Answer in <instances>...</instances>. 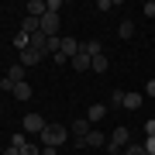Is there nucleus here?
<instances>
[{
	"label": "nucleus",
	"mask_w": 155,
	"mask_h": 155,
	"mask_svg": "<svg viewBox=\"0 0 155 155\" xmlns=\"http://www.w3.org/2000/svg\"><path fill=\"white\" fill-rule=\"evenodd\" d=\"M41 59H45V55H38V52H35V48H28V52H21V66H24V69H28V66H38Z\"/></svg>",
	"instance_id": "nucleus-10"
},
{
	"label": "nucleus",
	"mask_w": 155,
	"mask_h": 155,
	"mask_svg": "<svg viewBox=\"0 0 155 155\" xmlns=\"http://www.w3.org/2000/svg\"><path fill=\"white\" fill-rule=\"evenodd\" d=\"M24 11H28V17H38V21H41V17H45V11H48V7H45L41 0H28V7H24Z\"/></svg>",
	"instance_id": "nucleus-8"
},
{
	"label": "nucleus",
	"mask_w": 155,
	"mask_h": 155,
	"mask_svg": "<svg viewBox=\"0 0 155 155\" xmlns=\"http://www.w3.org/2000/svg\"><path fill=\"white\" fill-rule=\"evenodd\" d=\"M145 97H152V100H155V79H148V83H145Z\"/></svg>",
	"instance_id": "nucleus-28"
},
{
	"label": "nucleus",
	"mask_w": 155,
	"mask_h": 155,
	"mask_svg": "<svg viewBox=\"0 0 155 155\" xmlns=\"http://www.w3.org/2000/svg\"><path fill=\"white\" fill-rule=\"evenodd\" d=\"M141 145H145V152H148V155H155V134H152V138H145Z\"/></svg>",
	"instance_id": "nucleus-26"
},
{
	"label": "nucleus",
	"mask_w": 155,
	"mask_h": 155,
	"mask_svg": "<svg viewBox=\"0 0 155 155\" xmlns=\"http://www.w3.org/2000/svg\"><path fill=\"white\" fill-rule=\"evenodd\" d=\"M110 155H124V152H110Z\"/></svg>",
	"instance_id": "nucleus-31"
},
{
	"label": "nucleus",
	"mask_w": 155,
	"mask_h": 155,
	"mask_svg": "<svg viewBox=\"0 0 155 155\" xmlns=\"http://www.w3.org/2000/svg\"><path fill=\"white\" fill-rule=\"evenodd\" d=\"M117 31H121V38H131V35H134V24H131V21H121Z\"/></svg>",
	"instance_id": "nucleus-19"
},
{
	"label": "nucleus",
	"mask_w": 155,
	"mask_h": 155,
	"mask_svg": "<svg viewBox=\"0 0 155 155\" xmlns=\"http://www.w3.org/2000/svg\"><path fill=\"white\" fill-rule=\"evenodd\" d=\"M45 7H48V14H59V11H62V0H48Z\"/></svg>",
	"instance_id": "nucleus-24"
},
{
	"label": "nucleus",
	"mask_w": 155,
	"mask_h": 155,
	"mask_svg": "<svg viewBox=\"0 0 155 155\" xmlns=\"http://www.w3.org/2000/svg\"><path fill=\"white\" fill-rule=\"evenodd\" d=\"M141 14H145V17H155V0H148V4L141 7Z\"/></svg>",
	"instance_id": "nucleus-25"
},
{
	"label": "nucleus",
	"mask_w": 155,
	"mask_h": 155,
	"mask_svg": "<svg viewBox=\"0 0 155 155\" xmlns=\"http://www.w3.org/2000/svg\"><path fill=\"white\" fill-rule=\"evenodd\" d=\"M127 145H131V131L121 124V127H114V134H110V141H107V152H124Z\"/></svg>",
	"instance_id": "nucleus-2"
},
{
	"label": "nucleus",
	"mask_w": 155,
	"mask_h": 155,
	"mask_svg": "<svg viewBox=\"0 0 155 155\" xmlns=\"http://www.w3.org/2000/svg\"><path fill=\"white\" fill-rule=\"evenodd\" d=\"M21 155H41V145H31V141H28V145L21 148Z\"/></svg>",
	"instance_id": "nucleus-22"
},
{
	"label": "nucleus",
	"mask_w": 155,
	"mask_h": 155,
	"mask_svg": "<svg viewBox=\"0 0 155 155\" xmlns=\"http://www.w3.org/2000/svg\"><path fill=\"white\" fill-rule=\"evenodd\" d=\"M0 110H4V104H0Z\"/></svg>",
	"instance_id": "nucleus-32"
},
{
	"label": "nucleus",
	"mask_w": 155,
	"mask_h": 155,
	"mask_svg": "<svg viewBox=\"0 0 155 155\" xmlns=\"http://www.w3.org/2000/svg\"><path fill=\"white\" fill-rule=\"evenodd\" d=\"M59 14H48L45 11V17H41V35H48V38H59Z\"/></svg>",
	"instance_id": "nucleus-4"
},
{
	"label": "nucleus",
	"mask_w": 155,
	"mask_h": 155,
	"mask_svg": "<svg viewBox=\"0 0 155 155\" xmlns=\"http://www.w3.org/2000/svg\"><path fill=\"white\" fill-rule=\"evenodd\" d=\"M41 155H59V148H48V145H41Z\"/></svg>",
	"instance_id": "nucleus-29"
},
{
	"label": "nucleus",
	"mask_w": 155,
	"mask_h": 155,
	"mask_svg": "<svg viewBox=\"0 0 155 155\" xmlns=\"http://www.w3.org/2000/svg\"><path fill=\"white\" fill-rule=\"evenodd\" d=\"M21 31H24V35H38V31H41V21H38V17H28V14H24Z\"/></svg>",
	"instance_id": "nucleus-7"
},
{
	"label": "nucleus",
	"mask_w": 155,
	"mask_h": 155,
	"mask_svg": "<svg viewBox=\"0 0 155 155\" xmlns=\"http://www.w3.org/2000/svg\"><path fill=\"white\" fill-rule=\"evenodd\" d=\"M104 117H107V104H93L86 110V121H104Z\"/></svg>",
	"instance_id": "nucleus-12"
},
{
	"label": "nucleus",
	"mask_w": 155,
	"mask_h": 155,
	"mask_svg": "<svg viewBox=\"0 0 155 155\" xmlns=\"http://www.w3.org/2000/svg\"><path fill=\"white\" fill-rule=\"evenodd\" d=\"M90 62H93V59H90V55H83V52H79V55L72 59V69H76V72H86V69H90Z\"/></svg>",
	"instance_id": "nucleus-16"
},
{
	"label": "nucleus",
	"mask_w": 155,
	"mask_h": 155,
	"mask_svg": "<svg viewBox=\"0 0 155 155\" xmlns=\"http://www.w3.org/2000/svg\"><path fill=\"white\" fill-rule=\"evenodd\" d=\"M90 69H93V72H100V76H104V72L110 69V62H107V55H97L93 62H90Z\"/></svg>",
	"instance_id": "nucleus-14"
},
{
	"label": "nucleus",
	"mask_w": 155,
	"mask_h": 155,
	"mask_svg": "<svg viewBox=\"0 0 155 155\" xmlns=\"http://www.w3.org/2000/svg\"><path fill=\"white\" fill-rule=\"evenodd\" d=\"M14 97H17V100H31V83H28V79L14 86Z\"/></svg>",
	"instance_id": "nucleus-15"
},
{
	"label": "nucleus",
	"mask_w": 155,
	"mask_h": 155,
	"mask_svg": "<svg viewBox=\"0 0 155 155\" xmlns=\"http://www.w3.org/2000/svg\"><path fill=\"white\" fill-rule=\"evenodd\" d=\"M107 141H110V138H104L100 131H90L86 134V145H90V148H107Z\"/></svg>",
	"instance_id": "nucleus-9"
},
{
	"label": "nucleus",
	"mask_w": 155,
	"mask_h": 155,
	"mask_svg": "<svg viewBox=\"0 0 155 155\" xmlns=\"http://www.w3.org/2000/svg\"><path fill=\"white\" fill-rule=\"evenodd\" d=\"M124 155H148V152H145V145H127Z\"/></svg>",
	"instance_id": "nucleus-21"
},
{
	"label": "nucleus",
	"mask_w": 155,
	"mask_h": 155,
	"mask_svg": "<svg viewBox=\"0 0 155 155\" xmlns=\"http://www.w3.org/2000/svg\"><path fill=\"white\" fill-rule=\"evenodd\" d=\"M152 134H155V117H152V121H145V138H152Z\"/></svg>",
	"instance_id": "nucleus-27"
},
{
	"label": "nucleus",
	"mask_w": 155,
	"mask_h": 155,
	"mask_svg": "<svg viewBox=\"0 0 155 155\" xmlns=\"http://www.w3.org/2000/svg\"><path fill=\"white\" fill-rule=\"evenodd\" d=\"M7 79H14V86L24 83V66H11V69H7Z\"/></svg>",
	"instance_id": "nucleus-17"
},
{
	"label": "nucleus",
	"mask_w": 155,
	"mask_h": 155,
	"mask_svg": "<svg viewBox=\"0 0 155 155\" xmlns=\"http://www.w3.org/2000/svg\"><path fill=\"white\" fill-rule=\"evenodd\" d=\"M21 121H24V134H41L45 131V117L41 114H24Z\"/></svg>",
	"instance_id": "nucleus-3"
},
{
	"label": "nucleus",
	"mask_w": 155,
	"mask_h": 155,
	"mask_svg": "<svg viewBox=\"0 0 155 155\" xmlns=\"http://www.w3.org/2000/svg\"><path fill=\"white\" fill-rule=\"evenodd\" d=\"M4 155H21V148H14V145H11V148H7Z\"/></svg>",
	"instance_id": "nucleus-30"
},
{
	"label": "nucleus",
	"mask_w": 155,
	"mask_h": 155,
	"mask_svg": "<svg viewBox=\"0 0 155 155\" xmlns=\"http://www.w3.org/2000/svg\"><path fill=\"white\" fill-rule=\"evenodd\" d=\"M31 48L38 52V55H48V35H41V31L31 35Z\"/></svg>",
	"instance_id": "nucleus-5"
},
{
	"label": "nucleus",
	"mask_w": 155,
	"mask_h": 155,
	"mask_svg": "<svg viewBox=\"0 0 155 155\" xmlns=\"http://www.w3.org/2000/svg\"><path fill=\"white\" fill-rule=\"evenodd\" d=\"M11 145H14V148H24V145H28V134H24V131H17L14 138H11Z\"/></svg>",
	"instance_id": "nucleus-18"
},
{
	"label": "nucleus",
	"mask_w": 155,
	"mask_h": 155,
	"mask_svg": "<svg viewBox=\"0 0 155 155\" xmlns=\"http://www.w3.org/2000/svg\"><path fill=\"white\" fill-rule=\"evenodd\" d=\"M66 138H69V127L66 124H45V131H41V145H48V148L66 145Z\"/></svg>",
	"instance_id": "nucleus-1"
},
{
	"label": "nucleus",
	"mask_w": 155,
	"mask_h": 155,
	"mask_svg": "<svg viewBox=\"0 0 155 155\" xmlns=\"http://www.w3.org/2000/svg\"><path fill=\"white\" fill-rule=\"evenodd\" d=\"M141 104H145V93H124V107L127 110H138Z\"/></svg>",
	"instance_id": "nucleus-11"
},
{
	"label": "nucleus",
	"mask_w": 155,
	"mask_h": 155,
	"mask_svg": "<svg viewBox=\"0 0 155 155\" xmlns=\"http://www.w3.org/2000/svg\"><path fill=\"white\" fill-rule=\"evenodd\" d=\"M83 55H90V59L104 55V48H100V41H97V38H90V41H83Z\"/></svg>",
	"instance_id": "nucleus-13"
},
{
	"label": "nucleus",
	"mask_w": 155,
	"mask_h": 155,
	"mask_svg": "<svg viewBox=\"0 0 155 155\" xmlns=\"http://www.w3.org/2000/svg\"><path fill=\"white\" fill-rule=\"evenodd\" d=\"M0 90H4V93H14V79L4 76V79H0Z\"/></svg>",
	"instance_id": "nucleus-23"
},
{
	"label": "nucleus",
	"mask_w": 155,
	"mask_h": 155,
	"mask_svg": "<svg viewBox=\"0 0 155 155\" xmlns=\"http://www.w3.org/2000/svg\"><path fill=\"white\" fill-rule=\"evenodd\" d=\"M110 107H124V90H114L110 93Z\"/></svg>",
	"instance_id": "nucleus-20"
},
{
	"label": "nucleus",
	"mask_w": 155,
	"mask_h": 155,
	"mask_svg": "<svg viewBox=\"0 0 155 155\" xmlns=\"http://www.w3.org/2000/svg\"><path fill=\"white\" fill-rule=\"evenodd\" d=\"M86 134H90V121L86 117H76V121H72V138H83L86 141Z\"/></svg>",
	"instance_id": "nucleus-6"
}]
</instances>
